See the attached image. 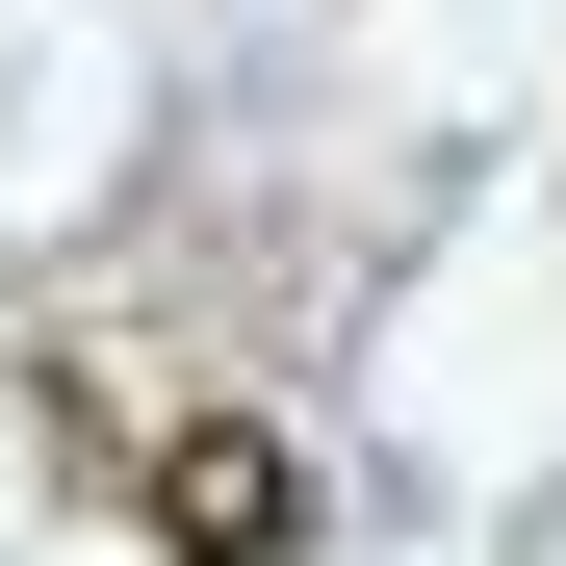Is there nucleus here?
Listing matches in <instances>:
<instances>
[{
    "label": "nucleus",
    "mask_w": 566,
    "mask_h": 566,
    "mask_svg": "<svg viewBox=\"0 0 566 566\" xmlns=\"http://www.w3.org/2000/svg\"><path fill=\"white\" fill-rule=\"evenodd\" d=\"M129 515H155V566H310V438L283 412H180L129 463Z\"/></svg>",
    "instance_id": "obj_1"
}]
</instances>
